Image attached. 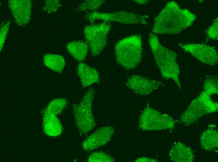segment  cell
Masks as SVG:
<instances>
[{
	"mask_svg": "<svg viewBox=\"0 0 218 162\" xmlns=\"http://www.w3.org/2000/svg\"><path fill=\"white\" fill-rule=\"evenodd\" d=\"M196 18L190 11L181 8L175 2L171 1L154 18L152 33L161 35L178 34L190 26Z\"/></svg>",
	"mask_w": 218,
	"mask_h": 162,
	"instance_id": "1",
	"label": "cell"
},
{
	"mask_svg": "<svg viewBox=\"0 0 218 162\" xmlns=\"http://www.w3.org/2000/svg\"><path fill=\"white\" fill-rule=\"evenodd\" d=\"M148 42L162 77L173 80L181 90L179 78L180 70L176 53L162 45L158 36L152 32L149 34Z\"/></svg>",
	"mask_w": 218,
	"mask_h": 162,
	"instance_id": "2",
	"label": "cell"
},
{
	"mask_svg": "<svg viewBox=\"0 0 218 162\" xmlns=\"http://www.w3.org/2000/svg\"><path fill=\"white\" fill-rule=\"evenodd\" d=\"M116 60L127 70L135 69L140 63L143 55L142 38L138 35L124 38L118 42L115 47Z\"/></svg>",
	"mask_w": 218,
	"mask_h": 162,
	"instance_id": "3",
	"label": "cell"
},
{
	"mask_svg": "<svg viewBox=\"0 0 218 162\" xmlns=\"http://www.w3.org/2000/svg\"><path fill=\"white\" fill-rule=\"evenodd\" d=\"M95 91L91 87L85 93L80 102L73 105L75 124L80 136L87 135L96 126L92 112V105Z\"/></svg>",
	"mask_w": 218,
	"mask_h": 162,
	"instance_id": "4",
	"label": "cell"
},
{
	"mask_svg": "<svg viewBox=\"0 0 218 162\" xmlns=\"http://www.w3.org/2000/svg\"><path fill=\"white\" fill-rule=\"evenodd\" d=\"M210 95L203 91L190 103L181 115L180 122L189 126L207 114L216 112L218 103L211 99Z\"/></svg>",
	"mask_w": 218,
	"mask_h": 162,
	"instance_id": "5",
	"label": "cell"
},
{
	"mask_svg": "<svg viewBox=\"0 0 218 162\" xmlns=\"http://www.w3.org/2000/svg\"><path fill=\"white\" fill-rule=\"evenodd\" d=\"M138 121L141 129L150 131L172 130L175 123L174 120L168 114L162 113L148 104L141 112Z\"/></svg>",
	"mask_w": 218,
	"mask_h": 162,
	"instance_id": "6",
	"label": "cell"
},
{
	"mask_svg": "<svg viewBox=\"0 0 218 162\" xmlns=\"http://www.w3.org/2000/svg\"><path fill=\"white\" fill-rule=\"evenodd\" d=\"M146 15H142L132 12L120 11L114 13L99 12L97 11L86 12L85 18L91 23L96 20H101L106 23L117 22L125 24H140L147 25Z\"/></svg>",
	"mask_w": 218,
	"mask_h": 162,
	"instance_id": "7",
	"label": "cell"
},
{
	"mask_svg": "<svg viewBox=\"0 0 218 162\" xmlns=\"http://www.w3.org/2000/svg\"><path fill=\"white\" fill-rule=\"evenodd\" d=\"M111 23L102 22L86 26L84 34L90 48L91 56L100 54L106 46Z\"/></svg>",
	"mask_w": 218,
	"mask_h": 162,
	"instance_id": "8",
	"label": "cell"
},
{
	"mask_svg": "<svg viewBox=\"0 0 218 162\" xmlns=\"http://www.w3.org/2000/svg\"><path fill=\"white\" fill-rule=\"evenodd\" d=\"M179 46L204 64L210 66L217 64L218 53L214 47L202 43H179Z\"/></svg>",
	"mask_w": 218,
	"mask_h": 162,
	"instance_id": "9",
	"label": "cell"
},
{
	"mask_svg": "<svg viewBox=\"0 0 218 162\" xmlns=\"http://www.w3.org/2000/svg\"><path fill=\"white\" fill-rule=\"evenodd\" d=\"M125 84L134 93L141 95L150 94L163 84L158 80L137 74L129 77Z\"/></svg>",
	"mask_w": 218,
	"mask_h": 162,
	"instance_id": "10",
	"label": "cell"
},
{
	"mask_svg": "<svg viewBox=\"0 0 218 162\" xmlns=\"http://www.w3.org/2000/svg\"><path fill=\"white\" fill-rule=\"evenodd\" d=\"M114 131V127L110 126L99 128L83 141L82 149L89 151L106 145L111 140Z\"/></svg>",
	"mask_w": 218,
	"mask_h": 162,
	"instance_id": "11",
	"label": "cell"
},
{
	"mask_svg": "<svg viewBox=\"0 0 218 162\" xmlns=\"http://www.w3.org/2000/svg\"><path fill=\"white\" fill-rule=\"evenodd\" d=\"M32 7L29 0H9L8 7L16 24L23 26L29 21Z\"/></svg>",
	"mask_w": 218,
	"mask_h": 162,
	"instance_id": "12",
	"label": "cell"
},
{
	"mask_svg": "<svg viewBox=\"0 0 218 162\" xmlns=\"http://www.w3.org/2000/svg\"><path fill=\"white\" fill-rule=\"evenodd\" d=\"M170 160L175 162H191L194 159L192 149L180 142L174 143L169 152Z\"/></svg>",
	"mask_w": 218,
	"mask_h": 162,
	"instance_id": "13",
	"label": "cell"
},
{
	"mask_svg": "<svg viewBox=\"0 0 218 162\" xmlns=\"http://www.w3.org/2000/svg\"><path fill=\"white\" fill-rule=\"evenodd\" d=\"M77 72L83 88L88 87L100 81L98 71L84 63L78 65Z\"/></svg>",
	"mask_w": 218,
	"mask_h": 162,
	"instance_id": "14",
	"label": "cell"
},
{
	"mask_svg": "<svg viewBox=\"0 0 218 162\" xmlns=\"http://www.w3.org/2000/svg\"><path fill=\"white\" fill-rule=\"evenodd\" d=\"M57 115L52 113H44L43 129L44 132L49 136H56L62 133V126Z\"/></svg>",
	"mask_w": 218,
	"mask_h": 162,
	"instance_id": "15",
	"label": "cell"
},
{
	"mask_svg": "<svg viewBox=\"0 0 218 162\" xmlns=\"http://www.w3.org/2000/svg\"><path fill=\"white\" fill-rule=\"evenodd\" d=\"M201 148L205 150L210 151L218 148V132L216 130L209 128L203 132L200 136Z\"/></svg>",
	"mask_w": 218,
	"mask_h": 162,
	"instance_id": "16",
	"label": "cell"
},
{
	"mask_svg": "<svg viewBox=\"0 0 218 162\" xmlns=\"http://www.w3.org/2000/svg\"><path fill=\"white\" fill-rule=\"evenodd\" d=\"M66 48L68 52L76 60L81 62L86 57L89 45L86 41H75L68 43Z\"/></svg>",
	"mask_w": 218,
	"mask_h": 162,
	"instance_id": "17",
	"label": "cell"
},
{
	"mask_svg": "<svg viewBox=\"0 0 218 162\" xmlns=\"http://www.w3.org/2000/svg\"><path fill=\"white\" fill-rule=\"evenodd\" d=\"M43 61L47 67L59 73L62 72L65 66L64 58L58 54H46L43 58Z\"/></svg>",
	"mask_w": 218,
	"mask_h": 162,
	"instance_id": "18",
	"label": "cell"
},
{
	"mask_svg": "<svg viewBox=\"0 0 218 162\" xmlns=\"http://www.w3.org/2000/svg\"><path fill=\"white\" fill-rule=\"evenodd\" d=\"M204 91L210 95L218 93V77L207 76L203 83Z\"/></svg>",
	"mask_w": 218,
	"mask_h": 162,
	"instance_id": "19",
	"label": "cell"
},
{
	"mask_svg": "<svg viewBox=\"0 0 218 162\" xmlns=\"http://www.w3.org/2000/svg\"><path fill=\"white\" fill-rule=\"evenodd\" d=\"M66 101L65 98H60L52 100L46 108L45 113H52L57 114L60 113L65 107Z\"/></svg>",
	"mask_w": 218,
	"mask_h": 162,
	"instance_id": "20",
	"label": "cell"
},
{
	"mask_svg": "<svg viewBox=\"0 0 218 162\" xmlns=\"http://www.w3.org/2000/svg\"><path fill=\"white\" fill-rule=\"evenodd\" d=\"M104 0H86L84 1L79 6L77 11H95L100 8L103 4Z\"/></svg>",
	"mask_w": 218,
	"mask_h": 162,
	"instance_id": "21",
	"label": "cell"
},
{
	"mask_svg": "<svg viewBox=\"0 0 218 162\" xmlns=\"http://www.w3.org/2000/svg\"><path fill=\"white\" fill-rule=\"evenodd\" d=\"M87 161L90 162H110L115 160L110 155L102 152H96L89 156Z\"/></svg>",
	"mask_w": 218,
	"mask_h": 162,
	"instance_id": "22",
	"label": "cell"
},
{
	"mask_svg": "<svg viewBox=\"0 0 218 162\" xmlns=\"http://www.w3.org/2000/svg\"><path fill=\"white\" fill-rule=\"evenodd\" d=\"M60 5L59 0H46L43 8L44 11L50 13L57 11Z\"/></svg>",
	"mask_w": 218,
	"mask_h": 162,
	"instance_id": "23",
	"label": "cell"
},
{
	"mask_svg": "<svg viewBox=\"0 0 218 162\" xmlns=\"http://www.w3.org/2000/svg\"><path fill=\"white\" fill-rule=\"evenodd\" d=\"M207 36L211 39H218V18H216L206 31Z\"/></svg>",
	"mask_w": 218,
	"mask_h": 162,
	"instance_id": "24",
	"label": "cell"
},
{
	"mask_svg": "<svg viewBox=\"0 0 218 162\" xmlns=\"http://www.w3.org/2000/svg\"><path fill=\"white\" fill-rule=\"evenodd\" d=\"M11 22L10 20L2 23L0 26V51L2 49Z\"/></svg>",
	"mask_w": 218,
	"mask_h": 162,
	"instance_id": "25",
	"label": "cell"
},
{
	"mask_svg": "<svg viewBox=\"0 0 218 162\" xmlns=\"http://www.w3.org/2000/svg\"><path fill=\"white\" fill-rule=\"evenodd\" d=\"M135 162H157V161L154 159L149 158L146 157H141L138 158L135 160Z\"/></svg>",
	"mask_w": 218,
	"mask_h": 162,
	"instance_id": "26",
	"label": "cell"
},
{
	"mask_svg": "<svg viewBox=\"0 0 218 162\" xmlns=\"http://www.w3.org/2000/svg\"><path fill=\"white\" fill-rule=\"evenodd\" d=\"M138 4H144L147 3L149 1L148 0H134Z\"/></svg>",
	"mask_w": 218,
	"mask_h": 162,
	"instance_id": "27",
	"label": "cell"
}]
</instances>
